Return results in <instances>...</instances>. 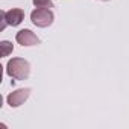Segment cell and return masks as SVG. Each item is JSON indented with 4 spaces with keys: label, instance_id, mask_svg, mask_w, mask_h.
Returning <instances> with one entry per match:
<instances>
[{
    "label": "cell",
    "instance_id": "1",
    "mask_svg": "<svg viewBox=\"0 0 129 129\" xmlns=\"http://www.w3.org/2000/svg\"><path fill=\"white\" fill-rule=\"evenodd\" d=\"M6 73L12 79L24 81L30 75V64L23 58H12L6 64Z\"/></svg>",
    "mask_w": 129,
    "mask_h": 129
},
{
    "label": "cell",
    "instance_id": "5",
    "mask_svg": "<svg viewBox=\"0 0 129 129\" xmlns=\"http://www.w3.org/2000/svg\"><path fill=\"white\" fill-rule=\"evenodd\" d=\"M24 20V11L20 8H12L6 12V21L9 26H18Z\"/></svg>",
    "mask_w": 129,
    "mask_h": 129
},
{
    "label": "cell",
    "instance_id": "9",
    "mask_svg": "<svg viewBox=\"0 0 129 129\" xmlns=\"http://www.w3.org/2000/svg\"><path fill=\"white\" fill-rule=\"evenodd\" d=\"M100 2H109V0H100Z\"/></svg>",
    "mask_w": 129,
    "mask_h": 129
},
{
    "label": "cell",
    "instance_id": "3",
    "mask_svg": "<svg viewBox=\"0 0 129 129\" xmlns=\"http://www.w3.org/2000/svg\"><path fill=\"white\" fill-rule=\"evenodd\" d=\"M30 96V88H20V90H15L12 91L8 97H6V102L11 108H17L20 105H23Z\"/></svg>",
    "mask_w": 129,
    "mask_h": 129
},
{
    "label": "cell",
    "instance_id": "7",
    "mask_svg": "<svg viewBox=\"0 0 129 129\" xmlns=\"http://www.w3.org/2000/svg\"><path fill=\"white\" fill-rule=\"evenodd\" d=\"M35 8H46V9H50L53 8V2L52 0H32Z\"/></svg>",
    "mask_w": 129,
    "mask_h": 129
},
{
    "label": "cell",
    "instance_id": "2",
    "mask_svg": "<svg viewBox=\"0 0 129 129\" xmlns=\"http://www.w3.org/2000/svg\"><path fill=\"white\" fill-rule=\"evenodd\" d=\"M53 18H55L53 12L50 9H46V8H37L30 14L32 23L38 27H49L53 23Z\"/></svg>",
    "mask_w": 129,
    "mask_h": 129
},
{
    "label": "cell",
    "instance_id": "8",
    "mask_svg": "<svg viewBox=\"0 0 129 129\" xmlns=\"http://www.w3.org/2000/svg\"><path fill=\"white\" fill-rule=\"evenodd\" d=\"M0 17H2V26H0V29H5L6 27V24H8V21H6V12L5 11H2V12H0Z\"/></svg>",
    "mask_w": 129,
    "mask_h": 129
},
{
    "label": "cell",
    "instance_id": "4",
    "mask_svg": "<svg viewBox=\"0 0 129 129\" xmlns=\"http://www.w3.org/2000/svg\"><path fill=\"white\" fill-rule=\"evenodd\" d=\"M15 40L18 44H21L23 47H29V46H37L40 44V38L29 29H21L17 32Z\"/></svg>",
    "mask_w": 129,
    "mask_h": 129
},
{
    "label": "cell",
    "instance_id": "6",
    "mask_svg": "<svg viewBox=\"0 0 129 129\" xmlns=\"http://www.w3.org/2000/svg\"><path fill=\"white\" fill-rule=\"evenodd\" d=\"M0 49H2V56H8L9 53H12V50H14V46H12V43H9V41H2L0 43Z\"/></svg>",
    "mask_w": 129,
    "mask_h": 129
}]
</instances>
